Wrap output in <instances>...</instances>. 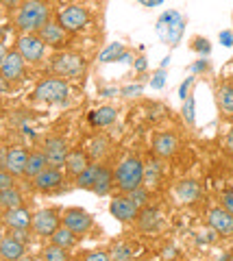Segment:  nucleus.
Here are the masks:
<instances>
[{"label":"nucleus","mask_w":233,"mask_h":261,"mask_svg":"<svg viewBox=\"0 0 233 261\" xmlns=\"http://www.w3.org/2000/svg\"><path fill=\"white\" fill-rule=\"evenodd\" d=\"M53 20V7L48 0H22L13 11V27L18 33H39L46 22Z\"/></svg>","instance_id":"f257e3e1"},{"label":"nucleus","mask_w":233,"mask_h":261,"mask_svg":"<svg viewBox=\"0 0 233 261\" xmlns=\"http://www.w3.org/2000/svg\"><path fill=\"white\" fill-rule=\"evenodd\" d=\"M114 185L122 194H131L144 185V161L138 157H124L114 170Z\"/></svg>","instance_id":"f03ea898"},{"label":"nucleus","mask_w":233,"mask_h":261,"mask_svg":"<svg viewBox=\"0 0 233 261\" xmlns=\"http://www.w3.org/2000/svg\"><path fill=\"white\" fill-rule=\"evenodd\" d=\"M48 68L55 76H61V79H81L85 72H87V61L83 55L79 53H70V50H61L57 55L50 57V63Z\"/></svg>","instance_id":"7ed1b4c3"},{"label":"nucleus","mask_w":233,"mask_h":261,"mask_svg":"<svg viewBox=\"0 0 233 261\" xmlns=\"http://www.w3.org/2000/svg\"><path fill=\"white\" fill-rule=\"evenodd\" d=\"M157 37L162 39L164 44L168 46H176L183 37V31H186V18L181 15V11L170 9V11H164L162 15L157 18Z\"/></svg>","instance_id":"20e7f679"},{"label":"nucleus","mask_w":233,"mask_h":261,"mask_svg":"<svg viewBox=\"0 0 233 261\" xmlns=\"http://www.w3.org/2000/svg\"><path fill=\"white\" fill-rule=\"evenodd\" d=\"M33 98L39 102H48V105H59V102H66L70 98V85L66 79L61 76H48L42 79L33 89Z\"/></svg>","instance_id":"39448f33"},{"label":"nucleus","mask_w":233,"mask_h":261,"mask_svg":"<svg viewBox=\"0 0 233 261\" xmlns=\"http://www.w3.org/2000/svg\"><path fill=\"white\" fill-rule=\"evenodd\" d=\"M90 20L92 15L87 11L85 5H79V3H66L57 11V22L63 27L66 33H81L90 27Z\"/></svg>","instance_id":"423d86ee"},{"label":"nucleus","mask_w":233,"mask_h":261,"mask_svg":"<svg viewBox=\"0 0 233 261\" xmlns=\"http://www.w3.org/2000/svg\"><path fill=\"white\" fill-rule=\"evenodd\" d=\"M15 50L22 55V59L27 63H42L48 55V46L42 42V37L37 33H20L15 37Z\"/></svg>","instance_id":"0eeeda50"},{"label":"nucleus","mask_w":233,"mask_h":261,"mask_svg":"<svg viewBox=\"0 0 233 261\" xmlns=\"http://www.w3.org/2000/svg\"><path fill=\"white\" fill-rule=\"evenodd\" d=\"M61 224L66 228H70L76 238H81V235L90 233L94 228V218L81 207H68L61 214Z\"/></svg>","instance_id":"6e6552de"},{"label":"nucleus","mask_w":233,"mask_h":261,"mask_svg":"<svg viewBox=\"0 0 233 261\" xmlns=\"http://www.w3.org/2000/svg\"><path fill=\"white\" fill-rule=\"evenodd\" d=\"M61 226V214L53 207L39 209L33 214V224H31V231L39 238H50V235Z\"/></svg>","instance_id":"1a4fd4ad"},{"label":"nucleus","mask_w":233,"mask_h":261,"mask_svg":"<svg viewBox=\"0 0 233 261\" xmlns=\"http://www.w3.org/2000/svg\"><path fill=\"white\" fill-rule=\"evenodd\" d=\"M140 209L142 207L128 194L114 196V198L109 200V214L116 220H120V222H135L140 216Z\"/></svg>","instance_id":"9d476101"},{"label":"nucleus","mask_w":233,"mask_h":261,"mask_svg":"<svg viewBox=\"0 0 233 261\" xmlns=\"http://www.w3.org/2000/svg\"><path fill=\"white\" fill-rule=\"evenodd\" d=\"M24 76H27V61L22 59L18 50H9L0 65V79L5 83H20Z\"/></svg>","instance_id":"9b49d317"},{"label":"nucleus","mask_w":233,"mask_h":261,"mask_svg":"<svg viewBox=\"0 0 233 261\" xmlns=\"http://www.w3.org/2000/svg\"><path fill=\"white\" fill-rule=\"evenodd\" d=\"M44 154L48 159V166L53 168H63V163H66V157H68V144L63 137H46L44 140Z\"/></svg>","instance_id":"f8f14e48"},{"label":"nucleus","mask_w":233,"mask_h":261,"mask_svg":"<svg viewBox=\"0 0 233 261\" xmlns=\"http://www.w3.org/2000/svg\"><path fill=\"white\" fill-rule=\"evenodd\" d=\"M31 183H33V187L37 192H53V190H57V187H61L63 183H66V176H63L61 168L48 166L44 172H39L35 178H31Z\"/></svg>","instance_id":"ddd939ff"},{"label":"nucleus","mask_w":233,"mask_h":261,"mask_svg":"<svg viewBox=\"0 0 233 261\" xmlns=\"http://www.w3.org/2000/svg\"><path fill=\"white\" fill-rule=\"evenodd\" d=\"M207 222H210L212 231H216L222 238H231L233 235V214H229L224 207H214L207 214Z\"/></svg>","instance_id":"4468645a"},{"label":"nucleus","mask_w":233,"mask_h":261,"mask_svg":"<svg viewBox=\"0 0 233 261\" xmlns=\"http://www.w3.org/2000/svg\"><path fill=\"white\" fill-rule=\"evenodd\" d=\"M3 222L11 228V231H29L31 224H33V214L27 207H15L3 214Z\"/></svg>","instance_id":"2eb2a0df"},{"label":"nucleus","mask_w":233,"mask_h":261,"mask_svg":"<svg viewBox=\"0 0 233 261\" xmlns=\"http://www.w3.org/2000/svg\"><path fill=\"white\" fill-rule=\"evenodd\" d=\"M37 35L42 37V42H44L48 48H61V46H66V42H68V33L63 31V27H61L57 20L46 22Z\"/></svg>","instance_id":"dca6fc26"},{"label":"nucleus","mask_w":233,"mask_h":261,"mask_svg":"<svg viewBox=\"0 0 233 261\" xmlns=\"http://www.w3.org/2000/svg\"><path fill=\"white\" fill-rule=\"evenodd\" d=\"M179 148V140H176L174 133H168V130H162V133H157L152 137V152H155V157L159 159H168L172 157Z\"/></svg>","instance_id":"f3484780"},{"label":"nucleus","mask_w":233,"mask_h":261,"mask_svg":"<svg viewBox=\"0 0 233 261\" xmlns=\"http://www.w3.org/2000/svg\"><path fill=\"white\" fill-rule=\"evenodd\" d=\"M29 148L24 146H11L7 150V172H11L13 176H24V170H27V163H29Z\"/></svg>","instance_id":"a211bd4d"},{"label":"nucleus","mask_w":233,"mask_h":261,"mask_svg":"<svg viewBox=\"0 0 233 261\" xmlns=\"http://www.w3.org/2000/svg\"><path fill=\"white\" fill-rule=\"evenodd\" d=\"M174 198L183 202V205H192V202H196L200 198V194H203V187H200L198 181L194 178H186V181H179L174 185Z\"/></svg>","instance_id":"6ab92c4d"},{"label":"nucleus","mask_w":233,"mask_h":261,"mask_svg":"<svg viewBox=\"0 0 233 261\" xmlns=\"http://www.w3.org/2000/svg\"><path fill=\"white\" fill-rule=\"evenodd\" d=\"M118 120V109L111 107V105H102V107H96L87 113V122L94 128H107Z\"/></svg>","instance_id":"aec40b11"},{"label":"nucleus","mask_w":233,"mask_h":261,"mask_svg":"<svg viewBox=\"0 0 233 261\" xmlns=\"http://www.w3.org/2000/svg\"><path fill=\"white\" fill-rule=\"evenodd\" d=\"M135 222H138V226L142 228V231L152 233V231H159V228H162L164 214L155 207H144V209H140V216H138Z\"/></svg>","instance_id":"412c9836"},{"label":"nucleus","mask_w":233,"mask_h":261,"mask_svg":"<svg viewBox=\"0 0 233 261\" xmlns=\"http://www.w3.org/2000/svg\"><path fill=\"white\" fill-rule=\"evenodd\" d=\"M24 242H20L13 235H5V240L0 242V259L3 261H20L24 257Z\"/></svg>","instance_id":"4be33fe9"},{"label":"nucleus","mask_w":233,"mask_h":261,"mask_svg":"<svg viewBox=\"0 0 233 261\" xmlns=\"http://www.w3.org/2000/svg\"><path fill=\"white\" fill-rule=\"evenodd\" d=\"M87 166H90V157H87L85 150H79V148L76 150H70L68 157H66V163H63V168H66V174L72 176V178H76Z\"/></svg>","instance_id":"5701e85b"},{"label":"nucleus","mask_w":233,"mask_h":261,"mask_svg":"<svg viewBox=\"0 0 233 261\" xmlns=\"http://www.w3.org/2000/svg\"><path fill=\"white\" fill-rule=\"evenodd\" d=\"M164 178V166L162 161L157 159H146V163H144V185L146 187H155L162 183Z\"/></svg>","instance_id":"b1692460"},{"label":"nucleus","mask_w":233,"mask_h":261,"mask_svg":"<svg viewBox=\"0 0 233 261\" xmlns=\"http://www.w3.org/2000/svg\"><path fill=\"white\" fill-rule=\"evenodd\" d=\"M48 168V159L44 150H33L29 154V163H27V170H24V176L27 178H35L39 172H44Z\"/></svg>","instance_id":"393cba45"},{"label":"nucleus","mask_w":233,"mask_h":261,"mask_svg":"<svg viewBox=\"0 0 233 261\" xmlns=\"http://www.w3.org/2000/svg\"><path fill=\"white\" fill-rule=\"evenodd\" d=\"M111 187H114V174H111V170L107 166H100L98 170V176H96V183L92 187V192L96 196H107L111 192Z\"/></svg>","instance_id":"a878e982"},{"label":"nucleus","mask_w":233,"mask_h":261,"mask_svg":"<svg viewBox=\"0 0 233 261\" xmlns=\"http://www.w3.org/2000/svg\"><path fill=\"white\" fill-rule=\"evenodd\" d=\"M98 170H100V163H90V166L74 178V185L79 190H92L96 183V176H98Z\"/></svg>","instance_id":"bb28decb"},{"label":"nucleus","mask_w":233,"mask_h":261,"mask_svg":"<svg viewBox=\"0 0 233 261\" xmlns=\"http://www.w3.org/2000/svg\"><path fill=\"white\" fill-rule=\"evenodd\" d=\"M216 98H218V107L224 116H233V85L222 83L216 92Z\"/></svg>","instance_id":"cd10ccee"},{"label":"nucleus","mask_w":233,"mask_h":261,"mask_svg":"<svg viewBox=\"0 0 233 261\" xmlns=\"http://www.w3.org/2000/svg\"><path fill=\"white\" fill-rule=\"evenodd\" d=\"M22 192L18 187H9V190H3L0 192V209L3 211H9L15 207H22Z\"/></svg>","instance_id":"c85d7f7f"},{"label":"nucleus","mask_w":233,"mask_h":261,"mask_svg":"<svg viewBox=\"0 0 233 261\" xmlns=\"http://www.w3.org/2000/svg\"><path fill=\"white\" fill-rule=\"evenodd\" d=\"M74 242H76V235L72 233L70 228L63 226V224L50 235V244H55V246H61V248H66V250L74 246Z\"/></svg>","instance_id":"c756f323"},{"label":"nucleus","mask_w":233,"mask_h":261,"mask_svg":"<svg viewBox=\"0 0 233 261\" xmlns=\"http://www.w3.org/2000/svg\"><path fill=\"white\" fill-rule=\"evenodd\" d=\"M124 50H126L124 44H120V42L107 44V46L100 50V55H98V61H100V63H118L120 55H122Z\"/></svg>","instance_id":"7c9ffc66"},{"label":"nucleus","mask_w":233,"mask_h":261,"mask_svg":"<svg viewBox=\"0 0 233 261\" xmlns=\"http://www.w3.org/2000/svg\"><path fill=\"white\" fill-rule=\"evenodd\" d=\"M109 148H111L109 137L96 135L94 140L90 142V157H92V159H102V157H105V154L109 152Z\"/></svg>","instance_id":"2f4dec72"},{"label":"nucleus","mask_w":233,"mask_h":261,"mask_svg":"<svg viewBox=\"0 0 233 261\" xmlns=\"http://www.w3.org/2000/svg\"><path fill=\"white\" fill-rule=\"evenodd\" d=\"M44 261H70V259H68L66 248L50 244V246H46V248H44Z\"/></svg>","instance_id":"473e14b6"},{"label":"nucleus","mask_w":233,"mask_h":261,"mask_svg":"<svg viewBox=\"0 0 233 261\" xmlns=\"http://www.w3.org/2000/svg\"><path fill=\"white\" fill-rule=\"evenodd\" d=\"M133 259V252L128 244H116L111 248V261H131Z\"/></svg>","instance_id":"72a5a7b5"},{"label":"nucleus","mask_w":233,"mask_h":261,"mask_svg":"<svg viewBox=\"0 0 233 261\" xmlns=\"http://www.w3.org/2000/svg\"><path fill=\"white\" fill-rule=\"evenodd\" d=\"M181 113H183V120H186L188 124H194V113H196L194 96H188L186 98V102H183V107H181Z\"/></svg>","instance_id":"f704fd0d"},{"label":"nucleus","mask_w":233,"mask_h":261,"mask_svg":"<svg viewBox=\"0 0 233 261\" xmlns=\"http://www.w3.org/2000/svg\"><path fill=\"white\" fill-rule=\"evenodd\" d=\"M192 48H194L198 55H203V57H207L212 53V44H210V39L207 37H194L192 39Z\"/></svg>","instance_id":"c9c22d12"},{"label":"nucleus","mask_w":233,"mask_h":261,"mask_svg":"<svg viewBox=\"0 0 233 261\" xmlns=\"http://www.w3.org/2000/svg\"><path fill=\"white\" fill-rule=\"evenodd\" d=\"M166 83H168V72L159 68L155 74H152V79H150V87H152V89H164Z\"/></svg>","instance_id":"e433bc0d"},{"label":"nucleus","mask_w":233,"mask_h":261,"mask_svg":"<svg viewBox=\"0 0 233 261\" xmlns=\"http://www.w3.org/2000/svg\"><path fill=\"white\" fill-rule=\"evenodd\" d=\"M128 196H131V198L138 202L140 207H142V205L146 207V200H148V187H146V185H142V187H138V190H133Z\"/></svg>","instance_id":"4c0bfd02"},{"label":"nucleus","mask_w":233,"mask_h":261,"mask_svg":"<svg viewBox=\"0 0 233 261\" xmlns=\"http://www.w3.org/2000/svg\"><path fill=\"white\" fill-rule=\"evenodd\" d=\"M9 187H15V176L7 170H0V192L9 190Z\"/></svg>","instance_id":"58836bf2"},{"label":"nucleus","mask_w":233,"mask_h":261,"mask_svg":"<svg viewBox=\"0 0 233 261\" xmlns=\"http://www.w3.org/2000/svg\"><path fill=\"white\" fill-rule=\"evenodd\" d=\"M192 85H194V76H188V79H186V81H183V83L179 85V98H181V100H186L188 96H192V94H190Z\"/></svg>","instance_id":"ea45409f"},{"label":"nucleus","mask_w":233,"mask_h":261,"mask_svg":"<svg viewBox=\"0 0 233 261\" xmlns=\"http://www.w3.org/2000/svg\"><path fill=\"white\" fill-rule=\"evenodd\" d=\"M142 92H144L142 85H126V87L120 89V94L126 96V98H138V96H142Z\"/></svg>","instance_id":"a19ab883"},{"label":"nucleus","mask_w":233,"mask_h":261,"mask_svg":"<svg viewBox=\"0 0 233 261\" xmlns=\"http://www.w3.org/2000/svg\"><path fill=\"white\" fill-rule=\"evenodd\" d=\"M133 70L138 72V74H144V72L148 70V57L146 55H142V57H138V59L133 61Z\"/></svg>","instance_id":"79ce46f5"},{"label":"nucleus","mask_w":233,"mask_h":261,"mask_svg":"<svg viewBox=\"0 0 233 261\" xmlns=\"http://www.w3.org/2000/svg\"><path fill=\"white\" fill-rule=\"evenodd\" d=\"M85 261H111V257L107 255V252H102V250H92V252H87L85 255Z\"/></svg>","instance_id":"37998d69"},{"label":"nucleus","mask_w":233,"mask_h":261,"mask_svg":"<svg viewBox=\"0 0 233 261\" xmlns=\"http://www.w3.org/2000/svg\"><path fill=\"white\" fill-rule=\"evenodd\" d=\"M220 200H222V207L227 209L229 214H233V187H229V190L222 194V198H220Z\"/></svg>","instance_id":"c03bdc74"},{"label":"nucleus","mask_w":233,"mask_h":261,"mask_svg":"<svg viewBox=\"0 0 233 261\" xmlns=\"http://www.w3.org/2000/svg\"><path fill=\"white\" fill-rule=\"evenodd\" d=\"M207 70H210V61H207L205 57H203V59H198L196 63H192V72H194V74H196V72H198V74H203V72H207Z\"/></svg>","instance_id":"a18cd8bd"},{"label":"nucleus","mask_w":233,"mask_h":261,"mask_svg":"<svg viewBox=\"0 0 233 261\" xmlns=\"http://www.w3.org/2000/svg\"><path fill=\"white\" fill-rule=\"evenodd\" d=\"M218 42L224 46V48H231L233 46V31H222L218 35Z\"/></svg>","instance_id":"49530a36"},{"label":"nucleus","mask_w":233,"mask_h":261,"mask_svg":"<svg viewBox=\"0 0 233 261\" xmlns=\"http://www.w3.org/2000/svg\"><path fill=\"white\" fill-rule=\"evenodd\" d=\"M224 148H227V150L233 154V128L227 133V137H224Z\"/></svg>","instance_id":"de8ad7c7"},{"label":"nucleus","mask_w":233,"mask_h":261,"mask_svg":"<svg viewBox=\"0 0 233 261\" xmlns=\"http://www.w3.org/2000/svg\"><path fill=\"white\" fill-rule=\"evenodd\" d=\"M20 3H22V0H3V5L7 7V9H11V11H15V9H18V7H20Z\"/></svg>","instance_id":"09e8293b"},{"label":"nucleus","mask_w":233,"mask_h":261,"mask_svg":"<svg viewBox=\"0 0 233 261\" xmlns=\"http://www.w3.org/2000/svg\"><path fill=\"white\" fill-rule=\"evenodd\" d=\"M140 5H144V7H148V9H152V7H159L164 3V0H138Z\"/></svg>","instance_id":"8fccbe9b"},{"label":"nucleus","mask_w":233,"mask_h":261,"mask_svg":"<svg viewBox=\"0 0 233 261\" xmlns=\"http://www.w3.org/2000/svg\"><path fill=\"white\" fill-rule=\"evenodd\" d=\"M116 94H118L116 87H105V89H100V96H105V98H114Z\"/></svg>","instance_id":"3c124183"},{"label":"nucleus","mask_w":233,"mask_h":261,"mask_svg":"<svg viewBox=\"0 0 233 261\" xmlns=\"http://www.w3.org/2000/svg\"><path fill=\"white\" fill-rule=\"evenodd\" d=\"M7 168V148L5 146H0V170Z\"/></svg>","instance_id":"603ef678"},{"label":"nucleus","mask_w":233,"mask_h":261,"mask_svg":"<svg viewBox=\"0 0 233 261\" xmlns=\"http://www.w3.org/2000/svg\"><path fill=\"white\" fill-rule=\"evenodd\" d=\"M7 46H5V42H0V65H3V61H5V57H7Z\"/></svg>","instance_id":"864d4df0"},{"label":"nucleus","mask_w":233,"mask_h":261,"mask_svg":"<svg viewBox=\"0 0 233 261\" xmlns=\"http://www.w3.org/2000/svg\"><path fill=\"white\" fill-rule=\"evenodd\" d=\"M168 63H170V55H166V57H164V59H162V65H159V68L166 70V68H168Z\"/></svg>","instance_id":"5fc2aeb1"},{"label":"nucleus","mask_w":233,"mask_h":261,"mask_svg":"<svg viewBox=\"0 0 233 261\" xmlns=\"http://www.w3.org/2000/svg\"><path fill=\"white\" fill-rule=\"evenodd\" d=\"M53 3H63V5H66V3H68V0H53Z\"/></svg>","instance_id":"6e6d98bb"},{"label":"nucleus","mask_w":233,"mask_h":261,"mask_svg":"<svg viewBox=\"0 0 233 261\" xmlns=\"http://www.w3.org/2000/svg\"><path fill=\"white\" fill-rule=\"evenodd\" d=\"M5 240V235H3V228H0V242H3Z\"/></svg>","instance_id":"4d7b16f0"},{"label":"nucleus","mask_w":233,"mask_h":261,"mask_svg":"<svg viewBox=\"0 0 233 261\" xmlns=\"http://www.w3.org/2000/svg\"><path fill=\"white\" fill-rule=\"evenodd\" d=\"M0 211H3V209H0Z\"/></svg>","instance_id":"13d9d810"}]
</instances>
